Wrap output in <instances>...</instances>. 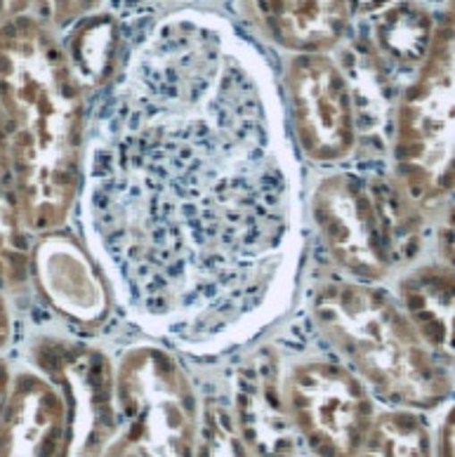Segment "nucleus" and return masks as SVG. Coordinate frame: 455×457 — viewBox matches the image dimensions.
Listing matches in <instances>:
<instances>
[{"instance_id":"nucleus-1","label":"nucleus","mask_w":455,"mask_h":457,"mask_svg":"<svg viewBox=\"0 0 455 457\" xmlns=\"http://www.w3.org/2000/svg\"><path fill=\"white\" fill-rule=\"evenodd\" d=\"M97 165V212L154 314L234 312L286 231L267 116L246 87L131 97Z\"/></svg>"},{"instance_id":"nucleus-2","label":"nucleus","mask_w":455,"mask_h":457,"mask_svg":"<svg viewBox=\"0 0 455 457\" xmlns=\"http://www.w3.org/2000/svg\"><path fill=\"white\" fill-rule=\"evenodd\" d=\"M0 123L21 224L50 234L79 196L85 102L53 24L27 12L0 24Z\"/></svg>"},{"instance_id":"nucleus-3","label":"nucleus","mask_w":455,"mask_h":457,"mask_svg":"<svg viewBox=\"0 0 455 457\" xmlns=\"http://www.w3.org/2000/svg\"><path fill=\"white\" fill-rule=\"evenodd\" d=\"M314 319L384 399L432 408L449 396L446 368L383 293L364 283L328 281L316 290Z\"/></svg>"},{"instance_id":"nucleus-4","label":"nucleus","mask_w":455,"mask_h":457,"mask_svg":"<svg viewBox=\"0 0 455 457\" xmlns=\"http://www.w3.org/2000/svg\"><path fill=\"white\" fill-rule=\"evenodd\" d=\"M394 161L401 187L425 208L453 187V27L436 24L427 57L397 109Z\"/></svg>"},{"instance_id":"nucleus-5","label":"nucleus","mask_w":455,"mask_h":457,"mask_svg":"<svg viewBox=\"0 0 455 457\" xmlns=\"http://www.w3.org/2000/svg\"><path fill=\"white\" fill-rule=\"evenodd\" d=\"M116 436L106 455H189L198 408L182 366L161 346H135L116 372Z\"/></svg>"},{"instance_id":"nucleus-6","label":"nucleus","mask_w":455,"mask_h":457,"mask_svg":"<svg viewBox=\"0 0 455 457\" xmlns=\"http://www.w3.org/2000/svg\"><path fill=\"white\" fill-rule=\"evenodd\" d=\"M286 401L295 431L319 455H357L373 420L364 385L331 361H307L291 370Z\"/></svg>"},{"instance_id":"nucleus-7","label":"nucleus","mask_w":455,"mask_h":457,"mask_svg":"<svg viewBox=\"0 0 455 457\" xmlns=\"http://www.w3.org/2000/svg\"><path fill=\"white\" fill-rule=\"evenodd\" d=\"M312 215L328 253L350 274L377 281L397 264L371 182L351 172L325 177L314 191Z\"/></svg>"},{"instance_id":"nucleus-8","label":"nucleus","mask_w":455,"mask_h":457,"mask_svg":"<svg viewBox=\"0 0 455 457\" xmlns=\"http://www.w3.org/2000/svg\"><path fill=\"white\" fill-rule=\"evenodd\" d=\"M38 366L66 401V455H102L116 436V378L105 353L85 345L46 340L36 346Z\"/></svg>"},{"instance_id":"nucleus-9","label":"nucleus","mask_w":455,"mask_h":457,"mask_svg":"<svg viewBox=\"0 0 455 457\" xmlns=\"http://www.w3.org/2000/svg\"><path fill=\"white\" fill-rule=\"evenodd\" d=\"M286 87L299 146L314 161L345 158L357 144V109L350 80L325 53L295 54Z\"/></svg>"},{"instance_id":"nucleus-10","label":"nucleus","mask_w":455,"mask_h":457,"mask_svg":"<svg viewBox=\"0 0 455 457\" xmlns=\"http://www.w3.org/2000/svg\"><path fill=\"white\" fill-rule=\"evenodd\" d=\"M66 401L53 379L36 372L13 378L0 415V455H66Z\"/></svg>"},{"instance_id":"nucleus-11","label":"nucleus","mask_w":455,"mask_h":457,"mask_svg":"<svg viewBox=\"0 0 455 457\" xmlns=\"http://www.w3.org/2000/svg\"><path fill=\"white\" fill-rule=\"evenodd\" d=\"M236 429L253 455H293L298 434L281 389L279 363L269 352L248 361L236 385Z\"/></svg>"},{"instance_id":"nucleus-12","label":"nucleus","mask_w":455,"mask_h":457,"mask_svg":"<svg viewBox=\"0 0 455 457\" xmlns=\"http://www.w3.org/2000/svg\"><path fill=\"white\" fill-rule=\"evenodd\" d=\"M33 269L38 287L55 309L79 323H102L109 312V290L73 238L46 234L33 253Z\"/></svg>"},{"instance_id":"nucleus-13","label":"nucleus","mask_w":455,"mask_h":457,"mask_svg":"<svg viewBox=\"0 0 455 457\" xmlns=\"http://www.w3.org/2000/svg\"><path fill=\"white\" fill-rule=\"evenodd\" d=\"M250 20L295 54L328 53L345 36L350 0H246Z\"/></svg>"},{"instance_id":"nucleus-14","label":"nucleus","mask_w":455,"mask_h":457,"mask_svg":"<svg viewBox=\"0 0 455 457\" xmlns=\"http://www.w3.org/2000/svg\"><path fill=\"white\" fill-rule=\"evenodd\" d=\"M406 319L432 352L451 353L453 333V274L449 267H423L401 283Z\"/></svg>"},{"instance_id":"nucleus-15","label":"nucleus","mask_w":455,"mask_h":457,"mask_svg":"<svg viewBox=\"0 0 455 457\" xmlns=\"http://www.w3.org/2000/svg\"><path fill=\"white\" fill-rule=\"evenodd\" d=\"M436 24L427 7L416 0H399L377 14L373 24L375 54L397 69L420 66L427 57Z\"/></svg>"},{"instance_id":"nucleus-16","label":"nucleus","mask_w":455,"mask_h":457,"mask_svg":"<svg viewBox=\"0 0 455 457\" xmlns=\"http://www.w3.org/2000/svg\"><path fill=\"white\" fill-rule=\"evenodd\" d=\"M116 47V24L111 17H83V24L73 33L72 66L80 86H99L109 79Z\"/></svg>"},{"instance_id":"nucleus-17","label":"nucleus","mask_w":455,"mask_h":457,"mask_svg":"<svg viewBox=\"0 0 455 457\" xmlns=\"http://www.w3.org/2000/svg\"><path fill=\"white\" fill-rule=\"evenodd\" d=\"M20 201L14 187L13 161L0 123V278H5L7 283L20 281L27 269V260L20 253Z\"/></svg>"},{"instance_id":"nucleus-18","label":"nucleus","mask_w":455,"mask_h":457,"mask_svg":"<svg viewBox=\"0 0 455 457\" xmlns=\"http://www.w3.org/2000/svg\"><path fill=\"white\" fill-rule=\"evenodd\" d=\"M364 455H429L432 444L425 425L410 412H383L371 420Z\"/></svg>"},{"instance_id":"nucleus-19","label":"nucleus","mask_w":455,"mask_h":457,"mask_svg":"<svg viewBox=\"0 0 455 457\" xmlns=\"http://www.w3.org/2000/svg\"><path fill=\"white\" fill-rule=\"evenodd\" d=\"M43 7L47 24L64 27L69 21L83 20L102 3V0H36Z\"/></svg>"},{"instance_id":"nucleus-20","label":"nucleus","mask_w":455,"mask_h":457,"mask_svg":"<svg viewBox=\"0 0 455 457\" xmlns=\"http://www.w3.org/2000/svg\"><path fill=\"white\" fill-rule=\"evenodd\" d=\"M36 0H0V24L13 17H20L33 5Z\"/></svg>"},{"instance_id":"nucleus-21","label":"nucleus","mask_w":455,"mask_h":457,"mask_svg":"<svg viewBox=\"0 0 455 457\" xmlns=\"http://www.w3.org/2000/svg\"><path fill=\"white\" fill-rule=\"evenodd\" d=\"M10 337H13V319H10L7 304L3 300V293H0V349H5Z\"/></svg>"},{"instance_id":"nucleus-22","label":"nucleus","mask_w":455,"mask_h":457,"mask_svg":"<svg viewBox=\"0 0 455 457\" xmlns=\"http://www.w3.org/2000/svg\"><path fill=\"white\" fill-rule=\"evenodd\" d=\"M10 382H13V378H10V370H7L5 363L0 361V415H3V408H5L7 392H10Z\"/></svg>"},{"instance_id":"nucleus-23","label":"nucleus","mask_w":455,"mask_h":457,"mask_svg":"<svg viewBox=\"0 0 455 457\" xmlns=\"http://www.w3.org/2000/svg\"><path fill=\"white\" fill-rule=\"evenodd\" d=\"M451 434H453V418H449L446 422H443L442 455H453V438H451Z\"/></svg>"},{"instance_id":"nucleus-24","label":"nucleus","mask_w":455,"mask_h":457,"mask_svg":"<svg viewBox=\"0 0 455 457\" xmlns=\"http://www.w3.org/2000/svg\"><path fill=\"white\" fill-rule=\"evenodd\" d=\"M358 5L364 7V10H371V7H377L383 5V3H387V0H357Z\"/></svg>"},{"instance_id":"nucleus-25","label":"nucleus","mask_w":455,"mask_h":457,"mask_svg":"<svg viewBox=\"0 0 455 457\" xmlns=\"http://www.w3.org/2000/svg\"><path fill=\"white\" fill-rule=\"evenodd\" d=\"M158 3H170V0H158Z\"/></svg>"}]
</instances>
